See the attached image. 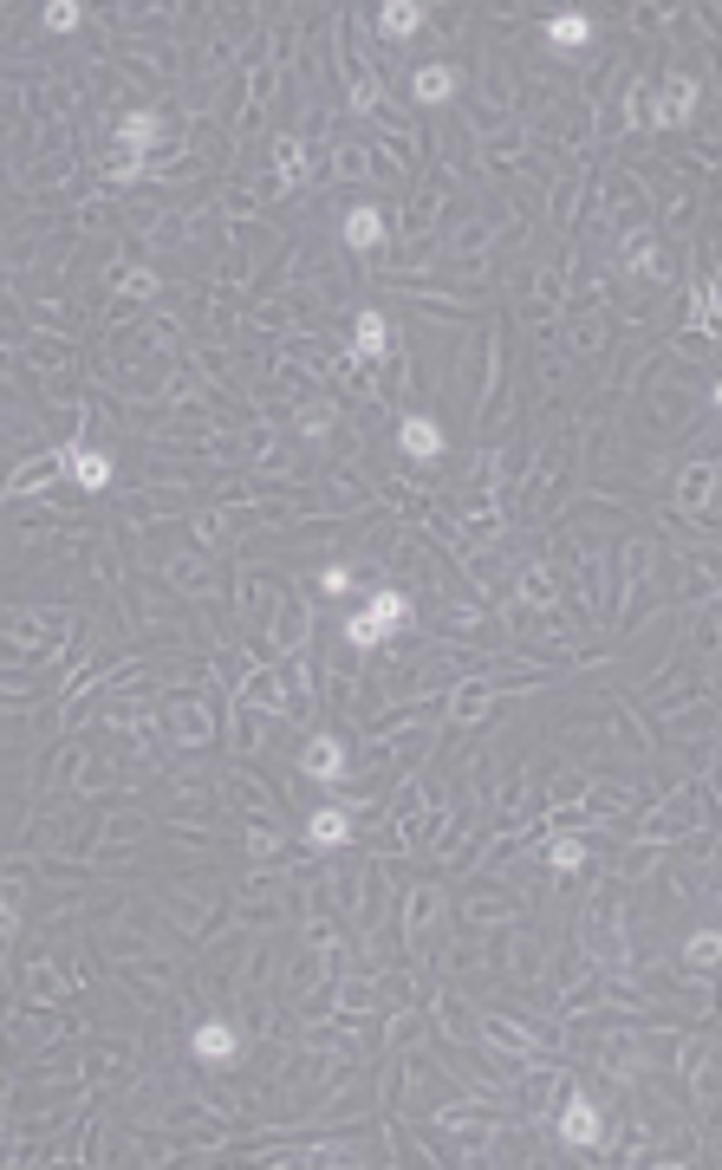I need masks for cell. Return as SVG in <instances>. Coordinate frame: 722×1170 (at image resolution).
<instances>
[{"mask_svg": "<svg viewBox=\"0 0 722 1170\" xmlns=\"http://www.w3.org/2000/svg\"><path fill=\"white\" fill-rule=\"evenodd\" d=\"M404 612H411V599H404V592H371V599H364V612H352V619H346V637H352L359 650H371V644H384V637L404 624Z\"/></svg>", "mask_w": 722, "mask_h": 1170, "instance_id": "1", "label": "cell"}, {"mask_svg": "<svg viewBox=\"0 0 722 1170\" xmlns=\"http://www.w3.org/2000/svg\"><path fill=\"white\" fill-rule=\"evenodd\" d=\"M163 138V124H156V111H131L124 124H118V143H124V163H118V183H131V176H144V150Z\"/></svg>", "mask_w": 722, "mask_h": 1170, "instance_id": "2", "label": "cell"}, {"mask_svg": "<svg viewBox=\"0 0 722 1170\" xmlns=\"http://www.w3.org/2000/svg\"><path fill=\"white\" fill-rule=\"evenodd\" d=\"M189 1053H196L203 1067H234V1060H241V1028H228V1021H203V1028L189 1034Z\"/></svg>", "mask_w": 722, "mask_h": 1170, "instance_id": "3", "label": "cell"}, {"mask_svg": "<svg viewBox=\"0 0 722 1170\" xmlns=\"http://www.w3.org/2000/svg\"><path fill=\"white\" fill-rule=\"evenodd\" d=\"M66 475H73L85 494H98V488L111 482V456L91 449V442H73V449H66Z\"/></svg>", "mask_w": 722, "mask_h": 1170, "instance_id": "4", "label": "cell"}, {"mask_svg": "<svg viewBox=\"0 0 722 1170\" xmlns=\"http://www.w3.org/2000/svg\"><path fill=\"white\" fill-rule=\"evenodd\" d=\"M397 442H404V456H417V462H436V456L449 449V436L436 429L430 416H404V423H397Z\"/></svg>", "mask_w": 722, "mask_h": 1170, "instance_id": "5", "label": "cell"}, {"mask_svg": "<svg viewBox=\"0 0 722 1170\" xmlns=\"http://www.w3.org/2000/svg\"><path fill=\"white\" fill-rule=\"evenodd\" d=\"M697 98H703L697 78H670V85L657 91V124H683V118L697 111Z\"/></svg>", "mask_w": 722, "mask_h": 1170, "instance_id": "6", "label": "cell"}, {"mask_svg": "<svg viewBox=\"0 0 722 1170\" xmlns=\"http://www.w3.org/2000/svg\"><path fill=\"white\" fill-rule=\"evenodd\" d=\"M346 832H352V813H346V807H319V813L306 820V845L332 852V845H346Z\"/></svg>", "mask_w": 722, "mask_h": 1170, "instance_id": "7", "label": "cell"}, {"mask_svg": "<svg viewBox=\"0 0 722 1170\" xmlns=\"http://www.w3.org/2000/svg\"><path fill=\"white\" fill-rule=\"evenodd\" d=\"M599 1131H605V1118H599V1105H586L573 1100L567 1112H560V1138L567 1145H599Z\"/></svg>", "mask_w": 722, "mask_h": 1170, "instance_id": "8", "label": "cell"}, {"mask_svg": "<svg viewBox=\"0 0 722 1170\" xmlns=\"http://www.w3.org/2000/svg\"><path fill=\"white\" fill-rule=\"evenodd\" d=\"M417 26H424V7H417V0H384V7H378V33H384V40H411Z\"/></svg>", "mask_w": 722, "mask_h": 1170, "instance_id": "9", "label": "cell"}, {"mask_svg": "<svg viewBox=\"0 0 722 1170\" xmlns=\"http://www.w3.org/2000/svg\"><path fill=\"white\" fill-rule=\"evenodd\" d=\"M540 33H547V46H560V53H579V46L592 40V20H586V13H554Z\"/></svg>", "mask_w": 722, "mask_h": 1170, "instance_id": "10", "label": "cell"}, {"mask_svg": "<svg viewBox=\"0 0 722 1170\" xmlns=\"http://www.w3.org/2000/svg\"><path fill=\"white\" fill-rule=\"evenodd\" d=\"M346 248H359V254L384 248V215H378V208H352V215H346Z\"/></svg>", "mask_w": 722, "mask_h": 1170, "instance_id": "11", "label": "cell"}, {"mask_svg": "<svg viewBox=\"0 0 722 1170\" xmlns=\"http://www.w3.org/2000/svg\"><path fill=\"white\" fill-rule=\"evenodd\" d=\"M411 91H417V105H449L456 98V72L449 66H424L411 78Z\"/></svg>", "mask_w": 722, "mask_h": 1170, "instance_id": "12", "label": "cell"}, {"mask_svg": "<svg viewBox=\"0 0 722 1170\" xmlns=\"http://www.w3.org/2000/svg\"><path fill=\"white\" fill-rule=\"evenodd\" d=\"M352 351H359V358H384V351H391V326H384V313H359Z\"/></svg>", "mask_w": 722, "mask_h": 1170, "instance_id": "13", "label": "cell"}, {"mask_svg": "<svg viewBox=\"0 0 722 1170\" xmlns=\"http://www.w3.org/2000/svg\"><path fill=\"white\" fill-rule=\"evenodd\" d=\"M299 767H306L313 780H339V774H346V748H339V742H313V748L299 755Z\"/></svg>", "mask_w": 722, "mask_h": 1170, "instance_id": "14", "label": "cell"}, {"mask_svg": "<svg viewBox=\"0 0 722 1170\" xmlns=\"http://www.w3.org/2000/svg\"><path fill=\"white\" fill-rule=\"evenodd\" d=\"M46 26H53V33H78V26H85V7H78V0H53V7H46Z\"/></svg>", "mask_w": 722, "mask_h": 1170, "instance_id": "15", "label": "cell"}, {"mask_svg": "<svg viewBox=\"0 0 722 1170\" xmlns=\"http://www.w3.org/2000/svg\"><path fill=\"white\" fill-rule=\"evenodd\" d=\"M547 865H554V872H579V865H586V845H573V839H554V845H547Z\"/></svg>", "mask_w": 722, "mask_h": 1170, "instance_id": "16", "label": "cell"}, {"mask_svg": "<svg viewBox=\"0 0 722 1170\" xmlns=\"http://www.w3.org/2000/svg\"><path fill=\"white\" fill-rule=\"evenodd\" d=\"M319 592H326V599H346V592H352V566H339V559H332V566L319 572Z\"/></svg>", "mask_w": 722, "mask_h": 1170, "instance_id": "17", "label": "cell"}, {"mask_svg": "<svg viewBox=\"0 0 722 1170\" xmlns=\"http://www.w3.org/2000/svg\"><path fill=\"white\" fill-rule=\"evenodd\" d=\"M716 950H722V943H716V930H697V937H690V963H703V969H710V963H716Z\"/></svg>", "mask_w": 722, "mask_h": 1170, "instance_id": "18", "label": "cell"}, {"mask_svg": "<svg viewBox=\"0 0 722 1170\" xmlns=\"http://www.w3.org/2000/svg\"><path fill=\"white\" fill-rule=\"evenodd\" d=\"M13 930H20V904L0 892V937H13Z\"/></svg>", "mask_w": 722, "mask_h": 1170, "instance_id": "19", "label": "cell"}, {"mask_svg": "<svg viewBox=\"0 0 722 1170\" xmlns=\"http://www.w3.org/2000/svg\"><path fill=\"white\" fill-rule=\"evenodd\" d=\"M632 267H638V274H657V254H650V241H638V248H632Z\"/></svg>", "mask_w": 722, "mask_h": 1170, "instance_id": "20", "label": "cell"}]
</instances>
